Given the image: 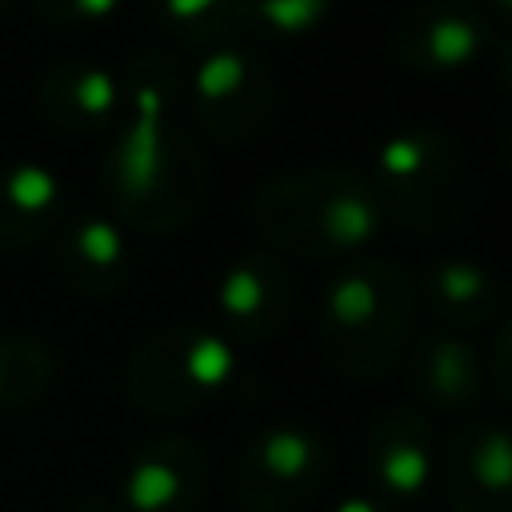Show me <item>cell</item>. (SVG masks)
I'll return each instance as SVG.
<instances>
[{"instance_id": "cell-1", "label": "cell", "mask_w": 512, "mask_h": 512, "mask_svg": "<svg viewBox=\"0 0 512 512\" xmlns=\"http://www.w3.org/2000/svg\"><path fill=\"white\" fill-rule=\"evenodd\" d=\"M124 112L104 152V188L124 228L160 236L184 228L208 188L204 156L176 124L180 68L164 52H140L124 68Z\"/></svg>"}, {"instance_id": "cell-2", "label": "cell", "mask_w": 512, "mask_h": 512, "mask_svg": "<svg viewBox=\"0 0 512 512\" xmlns=\"http://www.w3.org/2000/svg\"><path fill=\"white\" fill-rule=\"evenodd\" d=\"M248 216L268 248L300 260H356L388 228L372 176L348 164H312L264 180Z\"/></svg>"}, {"instance_id": "cell-3", "label": "cell", "mask_w": 512, "mask_h": 512, "mask_svg": "<svg viewBox=\"0 0 512 512\" xmlns=\"http://www.w3.org/2000/svg\"><path fill=\"white\" fill-rule=\"evenodd\" d=\"M412 328L416 280L404 272V264L364 256L324 280L316 304V340L340 376L356 384L388 380L400 368L408 340L416 336Z\"/></svg>"}, {"instance_id": "cell-4", "label": "cell", "mask_w": 512, "mask_h": 512, "mask_svg": "<svg viewBox=\"0 0 512 512\" xmlns=\"http://www.w3.org/2000/svg\"><path fill=\"white\" fill-rule=\"evenodd\" d=\"M236 376V344L204 324H168L148 332L128 368L124 388L148 416L172 420L216 404Z\"/></svg>"}, {"instance_id": "cell-5", "label": "cell", "mask_w": 512, "mask_h": 512, "mask_svg": "<svg viewBox=\"0 0 512 512\" xmlns=\"http://www.w3.org/2000/svg\"><path fill=\"white\" fill-rule=\"evenodd\" d=\"M368 176L388 220L408 232H444L464 212V164L456 140L436 128H400L384 136Z\"/></svg>"}, {"instance_id": "cell-6", "label": "cell", "mask_w": 512, "mask_h": 512, "mask_svg": "<svg viewBox=\"0 0 512 512\" xmlns=\"http://www.w3.org/2000/svg\"><path fill=\"white\" fill-rule=\"evenodd\" d=\"M188 108L212 144H252L276 112V76L244 40H228L196 56L188 76Z\"/></svg>"}, {"instance_id": "cell-7", "label": "cell", "mask_w": 512, "mask_h": 512, "mask_svg": "<svg viewBox=\"0 0 512 512\" xmlns=\"http://www.w3.org/2000/svg\"><path fill=\"white\" fill-rule=\"evenodd\" d=\"M328 476V444L308 424L260 428L232 468L236 504L248 512H300L316 500Z\"/></svg>"}, {"instance_id": "cell-8", "label": "cell", "mask_w": 512, "mask_h": 512, "mask_svg": "<svg viewBox=\"0 0 512 512\" xmlns=\"http://www.w3.org/2000/svg\"><path fill=\"white\" fill-rule=\"evenodd\" d=\"M488 24L476 0H416L392 24V56L420 76H452L480 60Z\"/></svg>"}, {"instance_id": "cell-9", "label": "cell", "mask_w": 512, "mask_h": 512, "mask_svg": "<svg viewBox=\"0 0 512 512\" xmlns=\"http://www.w3.org/2000/svg\"><path fill=\"white\" fill-rule=\"evenodd\" d=\"M408 388L416 396V408L428 412H472L488 388V360L472 344V336L452 328H424L408 340V352L400 360Z\"/></svg>"}, {"instance_id": "cell-10", "label": "cell", "mask_w": 512, "mask_h": 512, "mask_svg": "<svg viewBox=\"0 0 512 512\" xmlns=\"http://www.w3.org/2000/svg\"><path fill=\"white\" fill-rule=\"evenodd\" d=\"M292 276L288 264L268 252L252 248L240 252L216 280V312L228 332V340L264 344L280 336V328L292 320Z\"/></svg>"}, {"instance_id": "cell-11", "label": "cell", "mask_w": 512, "mask_h": 512, "mask_svg": "<svg viewBox=\"0 0 512 512\" xmlns=\"http://www.w3.org/2000/svg\"><path fill=\"white\" fill-rule=\"evenodd\" d=\"M208 488V456L192 436L164 432L148 440L116 484L120 512H196Z\"/></svg>"}, {"instance_id": "cell-12", "label": "cell", "mask_w": 512, "mask_h": 512, "mask_svg": "<svg viewBox=\"0 0 512 512\" xmlns=\"http://www.w3.org/2000/svg\"><path fill=\"white\" fill-rule=\"evenodd\" d=\"M364 464L372 492L380 500L412 504L424 500L436 476V448H432V424L424 408L416 404H392L384 408L364 440Z\"/></svg>"}, {"instance_id": "cell-13", "label": "cell", "mask_w": 512, "mask_h": 512, "mask_svg": "<svg viewBox=\"0 0 512 512\" xmlns=\"http://www.w3.org/2000/svg\"><path fill=\"white\" fill-rule=\"evenodd\" d=\"M56 276L84 300H112L132 276V244L108 212H80L52 236Z\"/></svg>"}, {"instance_id": "cell-14", "label": "cell", "mask_w": 512, "mask_h": 512, "mask_svg": "<svg viewBox=\"0 0 512 512\" xmlns=\"http://www.w3.org/2000/svg\"><path fill=\"white\" fill-rule=\"evenodd\" d=\"M444 488L452 512H512V428L464 424L444 452Z\"/></svg>"}, {"instance_id": "cell-15", "label": "cell", "mask_w": 512, "mask_h": 512, "mask_svg": "<svg viewBox=\"0 0 512 512\" xmlns=\"http://www.w3.org/2000/svg\"><path fill=\"white\" fill-rule=\"evenodd\" d=\"M36 104L52 128L72 136H96L120 124L124 80L96 60H60L44 72Z\"/></svg>"}, {"instance_id": "cell-16", "label": "cell", "mask_w": 512, "mask_h": 512, "mask_svg": "<svg viewBox=\"0 0 512 512\" xmlns=\"http://www.w3.org/2000/svg\"><path fill=\"white\" fill-rule=\"evenodd\" d=\"M416 300L440 328L468 336L500 312V280L484 260L452 252L424 264L416 280Z\"/></svg>"}, {"instance_id": "cell-17", "label": "cell", "mask_w": 512, "mask_h": 512, "mask_svg": "<svg viewBox=\"0 0 512 512\" xmlns=\"http://www.w3.org/2000/svg\"><path fill=\"white\" fill-rule=\"evenodd\" d=\"M64 180L40 160L0 164V256H16L56 236L64 224Z\"/></svg>"}, {"instance_id": "cell-18", "label": "cell", "mask_w": 512, "mask_h": 512, "mask_svg": "<svg viewBox=\"0 0 512 512\" xmlns=\"http://www.w3.org/2000/svg\"><path fill=\"white\" fill-rule=\"evenodd\" d=\"M336 0H232L236 40L284 44L320 32Z\"/></svg>"}, {"instance_id": "cell-19", "label": "cell", "mask_w": 512, "mask_h": 512, "mask_svg": "<svg viewBox=\"0 0 512 512\" xmlns=\"http://www.w3.org/2000/svg\"><path fill=\"white\" fill-rule=\"evenodd\" d=\"M52 384V352L32 332H0V416L36 404Z\"/></svg>"}, {"instance_id": "cell-20", "label": "cell", "mask_w": 512, "mask_h": 512, "mask_svg": "<svg viewBox=\"0 0 512 512\" xmlns=\"http://www.w3.org/2000/svg\"><path fill=\"white\" fill-rule=\"evenodd\" d=\"M156 24L196 56L236 40L232 0H152Z\"/></svg>"}, {"instance_id": "cell-21", "label": "cell", "mask_w": 512, "mask_h": 512, "mask_svg": "<svg viewBox=\"0 0 512 512\" xmlns=\"http://www.w3.org/2000/svg\"><path fill=\"white\" fill-rule=\"evenodd\" d=\"M32 8L48 24L76 28V24H104V20H112L124 8V0H32Z\"/></svg>"}, {"instance_id": "cell-22", "label": "cell", "mask_w": 512, "mask_h": 512, "mask_svg": "<svg viewBox=\"0 0 512 512\" xmlns=\"http://www.w3.org/2000/svg\"><path fill=\"white\" fill-rule=\"evenodd\" d=\"M488 384L504 404H512V316L496 328L492 352H488Z\"/></svg>"}, {"instance_id": "cell-23", "label": "cell", "mask_w": 512, "mask_h": 512, "mask_svg": "<svg viewBox=\"0 0 512 512\" xmlns=\"http://www.w3.org/2000/svg\"><path fill=\"white\" fill-rule=\"evenodd\" d=\"M332 512H396L388 500H380L372 488L368 492H348V496H340L336 504H332Z\"/></svg>"}, {"instance_id": "cell-24", "label": "cell", "mask_w": 512, "mask_h": 512, "mask_svg": "<svg viewBox=\"0 0 512 512\" xmlns=\"http://www.w3.org/2000/svg\"><path fill=\"white\" fill-rule=\"evenodd\" d=\"M500 76H504V88L512 96V40H504V48H500Z\"/></svg>"}, {"instance_id": "cell-25", "label": "cell", "mask_w": 512, "mask_h": 512, "mask_svg": "<svg viewBox=\"0 0 512 512\" xmlns=\"http://www.w3.org/2000/svg\"><path fill=\"white\" fill-rule=\"evenodd\" d=\"M488 4H492L500 16H508V20H512V0H488Z\"/></svg>"}, {"instance_id": "cell-26", "label": "cell", "mask_w": 512, "mask_h": 512, "mask_svg": "<svg viewBox=\"0 0 512 512\" xmlns=\"http://www.w3.org/2000/svg\"><path fill=\"white\" fill-rule=\"evenodd\" d=\"M508 164H512V132H508Z\"/></svg>"}, {"instance_id": "cell-27", "label": "cell", "mask_w": 512, "mask_h": 512, "mask_svg": "<svg viewBox=\"0 0 512 512\" xmlns=\"http://www.w3.org/2000/svg\"><path fill=\"white\" fill-rule=\"evenodd\" d=\"M8 4H12V0H0V12H4V8H8Z\"/></svg>"}]
</instances>
